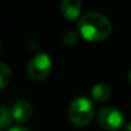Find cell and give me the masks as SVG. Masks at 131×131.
I'll return each mask as SVG.
<instances>
[{
	"label": "cell",
	"mask_w": 131,
	"mask_h": 131,
	"mask_svg": "<svg viewBox=\"0 0 131 131\" xmlns=\"http://www.w3.org/2000/svg\"><path fill=\"white\" fill-rule=\"evenodd\" d=\"M78 32L89 42H98L110 37L112 32V24L104 14L89 12L79 19Z\"/></svg>",
	"instance_id": "cell-1"
},
{
	"label": "cell",
	"mask_w": 131,
	"mask_h": 131,
	"mask_svg": "<svg viewBox=\"0 0 131 131\" xmlns=\"http://www.w3.org/2000/svg\"><path fill=\"white\" fill-rule=\"evenodd\" d=\"M94 116V107L90 99L85 97H78L75 98L69 108V117L70 121L78 126V127H85L88 126Z\"/></svg>",
	"instance_id": "cell-2"
},
{
	"label": "cell",
	"mask_w": 131,
	"mask_h": 131,
	"mask_svg": "<svg viewBox=\"0 0 131 131\" xmlns=\"http://www.w3.org/2000/svg\"><path fill=\"white\" fill-rule=\"evenodd\" d=\"M51 71V59L47 53H37L27 65V74L35 82H41Z\"/></svg>",
	"instance_id": "cell-3"
},
{
	"label": "cell",
	"mask_w": 131,
	"mask_h": 131,
	"mask_svg": "<svg viewBox=\"0 0 131 131\" xmlns=\"http://www.w3.org/2000/svg\"><path fill=\"white\" fill-rule=\"evenodd\" d=\"M98 124L107 131H118L124 126V115L115 107H102L97 112Z\"/></svg>",
	"instance_id": "cell-4"
},
{
	"label": "cell",
	"mask_w": 131,
	"mask_h": 131,
	"mask_svg": "<svg viewBox=\"0 0 131 131\" xmlns=\"http://www.w3.org/2000/svg\"><path fill=\"white\" fill-rule=\"evenodd\" d=\"M32 111H33L32 104L27 99H19L14 103L13 110H12L13 120H15L18 124H24L31 118Z\"/></svg>",
	"instance_id": "cell-5"
},
{
	"label": "cell",
	"mask_w": 131,
	"mask_h": 131,
	"mask_svg": "<svg viewBox=\"0 0 131 131\" xmlns=\"http://www.w3.org/2000/svg\"><path fill=\"white\" fill-rule=\"evenodd\" d=\"M82 12V0H61V13L69 20L74 22Z\"/></svg>",
	"instance_id": "cell-6"
},
{
	"label": "cell",
	"mask_w": 131,
	"mask_h": 131,
	"mask_svg": "<svg viewBox=\"0 0 131 131\" xmlns=\"http://www.w3.org/2000/svg\"><path fill=\"white\" fill-rule=\"evenodd\" d=\"M111 93H112L111 88L104 83H99V84H97L92 88V97L98 103L108 101L110 97H111Z\"/></svg>",
	"instance_id": "cell-7"
},
{
	"label": "cell",
	"mask_w": 131,
	"mask_h": 131,
	"mask_svg": "<svg viewBox=\"0 0 131 131\" xmlns=\"http://www.w3.org/2000/svg\"><path fill=\"white\" fill-rule=\"evenodd\" d=\"M12 77H13V74H12L10 68L6 64L0 62V89L5 88L10 83Z\"/></svg>",
	"instance_id": "cell-8"
},
{
	"label": "cell",
	"mask_w": 131,
	"mask_h": 131,
	"mask_svg": "<svg viewBox=\"0 0 131 131\" xmlns=\"http://www.w3.org/2000/svg\"><path fill=\"white\" fill-rule=\"evenodd\" d=\"M12 112L4 107V106H0V130H5L10 126L12 124Z\"/></svg>",
	"instance_id": "cell-9"
},
{
	"label": "cell",
	"mask_w": 131,
	"mask_h": 131,
	"mask_svg": "<svg viewBox=\"0 0 131 131\" xmlns=\"http://www.w3.org/2000/svg\"><path fill=\"white\" fill-rule=\"evenodd\" d=\"M61 41L65 46H74V45L78 42V33L74 32V31H68L62 35L61 37Z\"/></svg>",
	"instance_id": "cell-10"
},
{
	"label": "cell",
	"mask_w": 131,
	"mask_h": 131,
	"mask_svg": "<svg viewBox=\"0 0 131 131\" xmlns=\"http://www.w3.org/2000/svg\"><path fill=\"white\" fill-rule=\"evenodd\" d=\"M8 131H28L26 127H22V126H15V127H12Z\"/></svg>",
	"instance_id": "cell-11"
},
{
	"label": "cell",
	"mask_w": 131,
	"mask_h": 131,
	"mask_svg": "<svg viewBox=\"0 0 131 131\" xmlns=\"http://www.w3.org/2000/svg\"><path fill=\"white\" fill-rule=\"evenodd\" d=\"M124 131H131V124H129V125L124 129Z\"/></svg>",
	"instance_id": "cell-12"
},
{
	"label": "cell",
	"mask_w": 131,
	"mask_h": 131,
	"mask_svg": "<svg viewBox=\"0 0 131 131\" xmlns=\"http://www.w3.org/2000/svg\"><path fill=\"white\" fill-rule=\"evenodd\" d=\"M129 82H130V84H131V70L129 71Z\"/></svg>",
	"instance_id": "cell-13"
},
{
	"label": "cell",
	"mask_w": 131,
	"mask_h": 131,
	"mask_svg": "<svg viewBox=\"0 0 131 131\" xmlns=\"http://www.w3.org/2000/svg\"><path fill=\"white\" fill-rule=\"evenodd\" d=\"M0 52H1V43H0Z\"/></svg>",
	"instance_id": "cell-14"
}]
</instances>
